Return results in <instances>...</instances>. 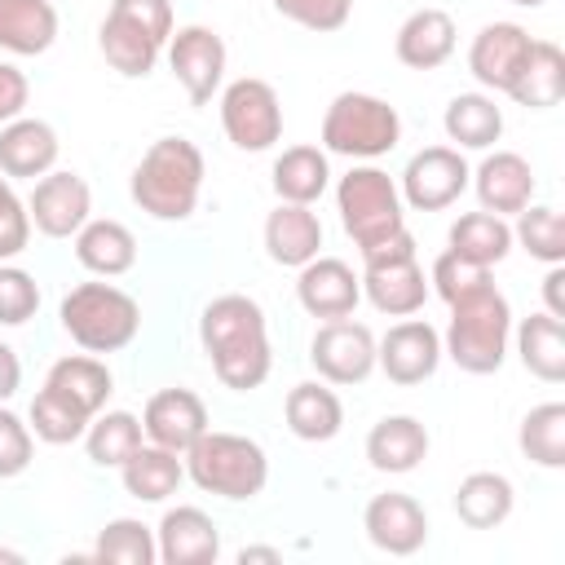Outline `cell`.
Instances as JSON below:
<instances>
[{
	"instance_id": "1",
	"label": "cell",
	"mask_w": 565,
	"mask_h": 565,
	"mask_svg": "<svg viewBox=\"0 0 565 565\" xmlns=\"http://www.w3.org/2000/svg\"><path fill=\"white\" fill-rule=\"evenodd\" d=\"M199 344L225 388L252 393L269 380V366H274L269 322L252 296L225 291V296L207 300L199 313Z\"/></svg>"
},
{
	"instance_id": "2",
	"label": "cell",
	"mask_w": 565,
	"mask_h": 565,
	"mask_svg": "<svg viewBox=\"0 0 565 565\" xmlns=\"http://www.w3.org/2000/svg\"><path fill=\"white\" fill-rule=\"evenodd\" d=\"M203 150L190 137H159L128 177L132 203L154 221H185L203 194Z\"/></svg>"
},
{
	"instance_id": "3",
	"label": "cell",
	"mask_w": 565,
	"mask_h": 565,
	"mask_svg": "<svg viewBox=\"0 0 565 565\" xmlns=\"http://www.w3.org/2000/svg\"><path fill=\"white\" fill-rule=\"evenodd\" d=\"M512 340V305L490 282L450 305V322L441 335V358H450L468 375H494L508 358Z\"/></svg>"
},
{
	"instance_id": "4",
	"label": "cell",
	"mask_w": 565,
	"mask_h": 565,
	"mask_svg": "<svg viewBox=\"0 0 565 565\" xmlns=\"http://www.w3.org/2000/svg\"><path fill=\"white\" fill-rule=\"evenodd\" d=\"M185 477L203 490V494H216V499H230V503H243V499H256L269 481V455L260 441L243 437V433H221V428H207L185 455Z\"/></svg>"
},
{
	"instance_id": "5",
	"label": "cell",
	"mask_w": 565,
	"mask_h": 565,
	"mask_svg": "<svg viewBox=\"0 0 565 565\" xmlns=\"http://www.w3.org/2000/svg\"><path fill=\"white\" fill-rule=\"evenodd\" d=\"M62 331L84 353H119L141 331V305L115 282H79L57 305Z\"/></svg>"
},
{
	"instance_id": "6",
	"label": "cell",
	"mask_w": 565,
	"mask_h": 565,
	"mask_svg": "<svg viewBox=\"0 0 565 565\" xmlns=\"http://www.w3.org/2000/svg\"><path fill=\"white\" fill-rule=\"evenodd\" d=\"M402 141V115L397 106H388L375 93H340L331 97L327 115H322V150L327 154H344V159H380L388 150H397Z\"/></svg>"
},
{
	"instance_id": "7",
	"label": "cell",
	"mask_w": 565,
	"mask_h": 565,
	"mask_svg": "<svg viewBox=\"0 0 565 565\" xmlns=\"http://www.w3.org/2000/svg\"><path fill=\"white\" fill-rule=\"evenodd\" d=\"M335 212L344 234L353 238V247H371L397 230H406V203L397 181L375 168V163H353L340 181H335Z\"/></svg>"
},
{
	"instance_id": "8",
	"label": "cell",
	"mask_w": 565,
	"mask_h": 565,
	"mask_svg": "<svg viewBox=\"0 0 565 565\" xmlns=\"http://www.w3.org/2000/svg\"><path fill=\"white\" fill-rule=\"evenodd\" d=\"M362 256V296L388 313V318H411L424 309L428 300V278L415 260V234L411 230H397L371 247L358 252Z\"/></svg>"
},
{
	"instance_id": "9",
	"label": "cell",
	"mask_w": 565,
	"mask_h": 565,
	"mask_svg": "<svg viewBox=\"0 0 565 565\" xmlns=\"http://www.w3.org/2000/svg\"><path fill=\"white\" fill-rule=\"evenodd\" d=\"M221 128H225L230 146H238L247 154H260L274 141H282V102H278L274 84L260 75L230 79L221 88Z\"/></svg>"
},
{
	"instance_id": "10",
	"label": "cell",
	"mask_w": 565,
	"mask_h": 565,
	"mask_svg": "<svg viewBox=\"0 0 565 565\" xmlns=\"http://www.w3.org/2000/svg\"><path fill=\"white\" fill-rule=\"evenodd\" d=\"M163 53H168V66H172L177 84L185 88V97L194 106H207L221 93V84H225V40L212 26H203V22L172 26Z\"/></svg>"
},
{
	"instance_id": "11",
	"label": "cell",
	"mask_w": 565,
	"mask_h": 565,
	"mask_svg": "<svg viewBox=\"0 0 565 565\" xmlns=\"http://www.w3.org/2000/svg\"><path fill=\"white\" fill-rule=\"evenodd\" d=\"M468 177H472V168H468L463 150H455V146H424V150H415L406 159L397 190H402L406 207L441 212V207H450L468 190Z\"/></svg>"
},
{
	"instance_id": "12",
	"label": "cell",
	"mask_w": 565,
	"mask_h": 565,
	"mask_svg": "<svg viewBox=\"0 0 565 565\" xmlns=\"http://www.w3.org/2000/svg\"><path fill=\"white\" fill-rule=\"evenodd\" d=\"M309 362L327 384H362L375 371V335L366 322L331 318L309 340Z\"/></svg>"
},
{
	"instance_id": "13",
	"label": "cell",
	"mask_w": 565,
	"mask_h": 565,
	"mask_svg": "<svg viewBox=\"0 0 565 565\" xmlns=\"http://www.w3.org/2000/svg\"><path fill=\"white\" fill-rule=\"evenodd\" d=\"M375 366L393 380V384H424L437 366H441V331L424 318H402L384 331V340H375Z\"/></svg>"
},
{
	"instance_id": "14",
	"label": "cell",
	"mask_w": 565,
	"mask_h": 565,
	"mask_svg": "<svg viewBox=\"0 0 565 565\" xmlns=\"http://www.w3.org/2000/svg\"><path fill=\"white\" fill-rule=\"evenodd\" d=\"M31 212V230H40L44 238H75L79 225L93 212V190L79 172H44L26 199Z\"/></svg>"
},
{
	"instance_id": "15",
	"label": "cell",
	"mask_w": 565,
	"mask_h": 565,
	"mask_svg": "<svg viewBox=\"0 0 565 565\" xmlns=\"http://www.w3.org/2000/svg\"><path fill=\"white\" fill-rule=\"evenodd\" d=\"M534 35L521 22H486L468 44V71L486 93H508L516 71L525 66Z\"/></svg>"
},
{
	"instance_id": "16",
	"label": "cell",
	"mask_w": 565,
	"mask_h": 565,
	"mask_svg": "<svg viewBox=\"0 0 565 565\" xmlns=\"http://www.w3.org/2000/svg\"><path fill=\"white\" fill-rule=\"evenodd\" d=\"M362 530L366 539L388 552V556H415L424 543H428V512L415 494H402V490H384L366 503L362 512Z\"/></svg>"
},
{
	"instance_id": "17",
	"label": "cell",
	"mask_w": 565,
	"mask_h": 565,
	"mask_svg": "<svg viewBox=\"0 0 565 565\" xmlns=\"http://www.w3.org/2000/svg\"><path fill=\"white\" fill-rule=\"evenodd\" d=\"M296 300H300V309L309 318H322V322L349 318L358 309V300H362V278L340 256H313L296 274Z\"/></svg>"
},
{
	"instance_id": "18",
	"label": "cell",
	"mask_w": 565,
	"mask_h": 565,
	"mask_svg": "<svg viewBox=\"0 0 565 565\" xmlns=\"http://www.w3.org/2000/svg\"><path fill=\"white\" fill-rule=\"evenodd\" d=\"M207 406L194 388H159L146 411H141V433L146 441L163 446V450H177L185 455L203 433H207Z\"/></svg>"
},
{
	"instance_id": "19",
	"label": "cell",
	"mask_w": 565,
	"mask_h": 565,
	"mask_svg": "<svg viewBox=\"0 0 565 565\" xmlns=\"http://www.w3.org/2000/svg\"><path fill=\"white\" fill-rule=\"evenodd\" d=\"M468 185L477 190L481 212H494V216H516L525 203H534V168H530V159L516 154V150H494V154H486V159L472 168Z\"/></svg>"
},
{
	"instance_id": "20",
	"label": "cell",
	"mask_w": 565,
	"mask_h": 565,
	"mask_svg": "<svg viewBox=\"0 0 565 565\" xmlns=\"http://www.w3.org/2000/svg\"><path fill=\"white\" fill-rule=\"evenodd\" d=\"M159 561L163 565H216L221 556V530L203 508H168L154 525Z\"/></svg>"
},
{
	"instance_id": "21",
	"label": "cell",
	"mask_w": 565,
	"mask_h": 565,
	"mask_svg": "<svg viewBox=\"0 0 565 565\" xmlns=\"http://www.w3.org/2000/svg\"><path fill=\"white\" fill-rule=\"evenodd\" d=\"M57 132L44 119L18 115L9 124H0V172L4 177H22V181H40L44 172H53L57 163Z\"/></svg>"
},
{
	"instance_id": "22",
	"label": "cell",
	"mask_w": 565,
	"mask_h": 565,
	"mask_svg": "<svg viewBox=\"0 0 565 565\" xmlns=\"http://www.w3.org/2000/svg\"><path fill=\"white\" fill-rule=\"evenodd\" d=\"M265 252L282 269H300L322 256V221L305 203H278L265 216Z\"/></svg>"
},
{
	"instance_id": "23",
	"label": "cell",
	"mask_w": 565,
	"mask_h": 565,
	"mask_svg": "<svg viewBox=\"0 0 565 565\" xmlns=\"http://www.w3.org/2000/svg\"><path fill=\"white\" fill-rule=\"evenodd\" d=\"M455 35L459 31H455V18L446 9H415L393 35V53L411 71H437L441 62H450Z\"/></svg>"
},
{
	"instance_id": "24",
	"label": "cell",
	"mask_w": 565,
	"mask_h": 565,
	"mask_svg": "<svg viewBox=\"0 0 565 565\" xmlns=\"http://www.w3.org/2000/svg\"><path fill=\"white\" fill-rule=\"evenodd\" d=\"M366 459L375 472H415L428 459V428L415 415H384L366 433Z\"/></svg>"
},
{
	"instance_id": "25",
	"label": "cell",
	"mask_w": 565,
	"mask_h": 565,
	"mask_svg": "<svg viewBox=\"0 0 565 565\" xmlns=\"http://www.w3.org/2000/svg\"><path fill=\"white\" fill-rule=\"evenodd\" d=\"M97 49H102V57H106L124 79H146V75L154 71L159 53H163V44H159L146 26H137L132 18H124V13H115V9H106L102 26H97Z\"/></svg>"
},
{
	"instance_id": "26",
	"label": "cell",
	"mask_w": 565,
	"mask_h": 565,
	"mask_svg": "<svg viewBox=\"0 0 565 565\" xmlns=\"http://www.w3.org/2000/svg\"><path fill=\"white\" fill-rule=\"evenodd\" d=\"M75 260L97 278H119L137 265V238L124 221H110V216L93 221L88 216L75 234Z\"/></svg>"
},
{
	"instance_id": "27",
	"label": "cell",
	"mask_w": 565,
	"mask_h": 565,
	"mask_svg": "<svg viewBox=\"0 0 565 565\" xmlns=\"http://www.w3.org/2000/svg\"><path fill=\"white\" fill-rule=\"evenodd\" d=\"M287 428L300 441H331L344 428V402L335 397V388L327 380H305L287 393Z\"/></svg>"
},
{
	"instance_id": "28",
	"label": "cell",
	"mask_w": 565,
	"mask_h": 565,
	"mask_svg": "<svg viewBox=\"0 0 565 565\" xmlns=\"http://www.w3.org/2000/svg\"><path fill=\"white\" fill-rule=\"evenodd\" d=\"M57 40L53 0H0V49L13 57L49 53Z\"/></svg>"
},
{
	"instance_id": "29",
	"label": "cell",
	"mask_w": 565,
	"mask_h": 565,
	"mask_svg": "<svg viewBox=\"0 0 565 565\" xmlns=\"http://www.w3.org/2000/svg\"><path fill=\"white\" fill-rule=\"evenodd\" d=\"M508 97L525 110H552L565 97V53L552 40H534L525 53V66L516 71Z\"/></svg>"
},
{
	"instance_id": "30",
	"label": "cell",
	"mask_w": 565,
	"mask_h": 565,
	"mask_svg": "<svg viewBox=\"0 0 565 565\" xmlns=\"http://www.w3.org/2000/svg\"><path fill=\"white\" fill-rule=\"evenodd\" d=\"M441 128L455 150H490L503 137V106L494 102V93H455L446 102Z\"/></svg>"
},
{
	"instance_id": "31",
	"label": "cell",
	"mask_w": 565,
	"mask_h": 565,
	"mask_svg": "<svg viewBox=\"0 0 565 565\" xmlns=\"http://www.w3.org/2000/svg\"><path fill=\"white\" fill-rule=\"evenodd\" d=\"M269 181H274L278 203H305V207H313L327 194V185H331L327 150L322 146H287L274 159Z\"/></svg>"
},
{
	"instance_id": "32",
	"label": "cell",
	"mask_w": 565,
	"mask_h": 565,
	"mask_svg": "<svg viewBox=\"0 0 565 565\" xmlns=\"http://www.w3.org/2000/svg\"><path fill=\"white\" fill-rule=\"evenodd\" d=\"M119 481H124V490H128L132 499H141V503H163V499L177 494V486L185 481V459H181L177 450H163V446H154V441H141V446L124 459Z\"/></svg>"
},
{
	"instance_id": "33",
	"label": "cell",
	"mask_w": 565,
	"mask_h": 565,
	"mask_svg": "<svg viewBox=\"0 0 565 565\" xmlns=\"http://www.w3.org/2000/svg\"><path fill=\"white\" fill-rule=\"evenodd\" d=\"M512 335H516V358L534 380H543V384L565 380V327H561V318H552L547 309L530 313V318H521V327Z\"/></svg>"
},
{
	"instance_id": "34",
	"label": "cell",
	"mask_w": 565,
	"mask_h": 565,
	"mask_svg": "<svg viewBox=\"0 0 565 565\" xmlns=\"http://www.w3.org/2000/svg\"><path fill=\"white\" fill-rule=\"evenodd\" d=\"M44 384L57 388V393H66V397H71L75 406H84L88 415L106 411V402H110V393H115L110 366H106L102 358H93V353H66V358H57V362L49 366Z\"/></svg>"
},
{
	"instance_id": "35",
	"label": "cell",
	"mask_w": 565,
	"mask_h": 565,
	"mask_svg": "<svg viewBox=\"0 0 565 565\" xmlns=\"http://www.w3.org/2000/svg\"><path fill=\"white\" fill-rule=\"evenodd\" d=\"M512 503H516V490L503 472H468L455 490V516L468 525V530H494L512 516Z\"/></svg>"
},
{
	"instance_id": "36",
	"label": "cell",
	"mask_w": 565,
	"mask_h": 565,
	"mask_svg": "<svg viewBox=\"0 0 565 565\" xmlns=\"http://www.w3.org/2000/svg\"><path fill=\"white\" fill-rule=\"evenodd\" d=\"M446 247L490 269L512 252V225L503 216H494V212H463L459 221H450Z\"/></svg>"
},
{
	"instance_id": "37",
	"label": "cell",
	"mask_w": 565,
	"mask_h": 565,
	"mask_svg": "<svg viewBox=\"0 0 565 565\" xmlns=\"http://www.w3.org/2000/svg\"><path fill=\"white\" fill-rule=\"evenodd\" d=\"M146 441L141 419L132 411H97L84 428V450L97 468H124V459Z\"/></svg>"
},
{
	"instance_id": "38",
	"label": "cell",
	"mask_w": 565,
	"mask_h": 565,
	"mask_svg": "<svg viewBox=\"0 0 565 565\" xmlns=\"http://www.w3.org/2000/svg\"><path fill=\"white\" fill-rule=\"evenodd\" d=\"M88 556L106 561V565H154L159 561L154 525H146L137 516H115L97 530V543H93Z\"/></svg>"
},
{
	"instance_id": "39",
	"label": "cell",
	"mask_w": 565,
	"mask_h": 565,
	"mask_svg": "<svg viewBox=\"0 0 565 565\" xmlns=\"http://www.w3.org/2000/svg\"><path fill=\"white\" fill-rule=\"evenodd\" d=\"M88 411L75 406L66 393L57 388H40L31 397V433L35 441H49V446H71V441H84V428H88Z\"/></svg>"
},
{
	"instance_id": "40",
	"label": "cell",
	"mask_w": 565,
	"mask_h": 565,
	"mask_svg": "<svg viewBox=\"0 0 565 565\" xmlns=\"http://www.w3.org/2000/svg\"><path fill=\"white\" fill-rule=\"evenodd\" d=\"M516 446L539 468H565V406L561 402L534 406L516 428Z\"/></svg>"
},
{
	"instance_id": "41",
	"label": "cell",
	"mask_w": 565,
	"mask_h": 565,
	"mask_svg": "<svg viewBox=\"0 0 565 565\" xmlns=\"http://www.w3.org/2000/svg\"><path fill=\"white\" fill-rule=\"evenodd\" d=\"M512 243H521L543 265H565V221L547 203H525L512 225Z\"/></svg>"
},
{
	"instance_id": "42",
	"label": "cell",
	"mask_w": 565,
	"mask_h": 565,
	"mask_svg": "<svg viewBox=\"0 0 565 565\" xmlns=\"http://www.w3.org/2000/svg\"><path fill=\"white\" fill-rule=\"evenodd\" d=\"M494 278H490V269L486 265H477V260H468V256H459V252H441L437 260H433V269H428V287L446 300V305H455V300H463V296H472V291H481V287H490Z\"/></svg>"
},
{
	"instance_id": "43",
	"label": "cell",
	"mask_w": 565,
	"mask_h": 565,
	"mask_svg": "<svg viewBox=\"0 0 565 565\" xmlns=\"http://www.w3.org/2000/svg\"><path fill=\"white\" fill-rule=\"evenodd\" d=\"M35 309H40V282L26 269L0 260V327H22L35 318Z\"/></svg>"
},
{
	"instance_id": "44",
	"label": "cell",
	"mask_w": 565,
	"mask_h": 565,
	"mask_svg": "<svg viewBox=\"0 0 565 565\" xmlns=\"http://www.w3.org/2000/svg\"><path fill=\"white\" fill-rule=\"evenodd\" d=\"M269 4L287 22H296L305 31H318V35L340 31L349 22V13H353V0H269Z\"/></svg>"
},
{
	"instance_id": "45",
	"label": "cell",
	"mask_w": 565,
	"mask_h": 565,
	"mask_svg": "<svg viewBox=\"0 0 565 565\" xmlns=\"http://www.w3.org/2000/svg\"><path fill=\"white\" fill-rule=\"evenodd\" d=\"M31 455H35V433H31V424H22V419L0 402V481L26 472V468H31Z\"/></svg>"
},
{
	"instance_id": "46",
	"label": "cell",
	"mask_w": 565,
	"mask_h": 565,
	"mask_svg": "<svg viewBox=\"0 0 565 565\" xmlns=\"http://www.w3.org/2000/svg\"><path fill=\"white\" fill-rule=\"evenodd\" d=\"M31 243V212L18 194H9L0 203V260H13L18 252H26Z\"/></svg>"
},
{
	"instance_id": "47",
	"label": "cell",
	"mask_w": 565,
	"mask_h": 565,
	"mask_svg": "<svg viewBox=\"0 0 565 565\" xmlns=\"http://www.w3.org/2000/svg\"><path fill=\"white\" fill-rule=\"evenodd\" d=\"M110 9L132 18L137 26H146L159 44H168V35H172V0H110Z\"/></svg>"
},
{
	"instance_id": "48",
	"label": "cell",
	"mask_w": 565,
	"mask_h": 565,
	"mask_svg": "<svg viewBox=\"0 0 565 565\" xmlns=\"http://www.w3.org/2000/svg\"><path fill=\"white\" fill-rule=\"evenodd\" d=\"M26 97H31L26 75H22L13 62H0V124L18 119V115L26 110Z\"/></svg>"
},
{
	"instance_id": "49",
	"label": "cell",
	"mask_w": 565,
	"mask_h": 565,
	"mask_svg": "<svg viewBox=\"0 0 565 565\" xmlns=\"http://www.w3.org/2000/svg\"><path fill=\"white\" fill-rule=\"evenodd\" d=\"M18 384H22V362H18V353L0 340V402H9V397L18 393Z\"/></svg>"
},
{
	"instance_id": "50",
	"label": "cell",
	"mask_w": 565,
	"mask_h": 565,
	"mask_svg": "<svg viewBox=\"0 0 565 565\" xmlns=\"http://www.w3.org/2000/svg\"><path fill=\"white\" fill-rule=\"evenodd\" d=\"M543 300H547V313H552V318H565V269H561V265H547Z\"/></svg>"
},
{
	"instance_id": "51",
	"label": "cell",
	"mask_w": 565,
	"mask_h": 565,
	"mask_svg": "<svg viewBox=\"0 0 565 565\" xmlns=\"http://www.w3.org/2000/svg\"><path fill=\"white\" fill-rule=\"evenodd\" d=\"M238 561H243V565H247V561H278V547H243Z\"/></svg>"
},
{
	"instance_id": "52",
	"label": "cell",
	"mask_w": 565,
	"mask_h": 565,
	"mask_svg": "<svg viewBox=\"0 0 565 565\" xmlns=\"http://www.w3.org/2000/svg\"><path fill=\"white\" fill-rule=\"evenodd\" d=\"M0 561H9V565H18V561H22V552H13V547H0Z\"/></svg>"
},
{
	"instance_id": "53",
	"label": "cell",
	"mask_w": 565,
	"mask_h": 565,
	"mask_svg": "<svg viewBox=\"0 0 565 565\" xmlns=\"http://www.w3.org/2000/svg\"><path fill=\"white\" fill-rule=\"evenodd\" d=\"M9 194H13V185H9V177H0V203H4Z\"/></svg>"
},
{
	"instance_id": "54",
	"label": "cell",
	"mask_w": 565,
	"mask_h": 565,
	"mask_svg": "<svg viewBox=\"0 0 565 565\" xmlns=\"http://www.w3.org/2000/svg\"><path fill=\"white\" fill-rule=\"evenodd\" d=\"M512 4H521V9H539L543 0H512Z\"/></svg>"
}]
</instances>
